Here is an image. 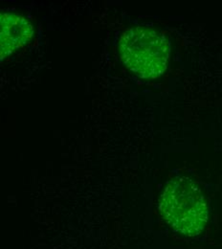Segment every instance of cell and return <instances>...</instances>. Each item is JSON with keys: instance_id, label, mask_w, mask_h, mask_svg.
<instances>
[{"instance_id": "obj_1", "label": "cell", "mask_w": 222, "mask_h": 249, "mask_svg": "<svg viewBox=\"0 0 222 249\" xmlns=\"http://www.w3.org/2000/svg\"><path fill=\"white\" fill-rule=\"evenodd\" d=\"M160 213L175 231L195 236L208 220V206L200 188L188 178H176L164 189L160 201Z\"/></svg>"}, {"instance_id": "obj_3", "label": "cell", "mask_w": 222, "mask_h": 249, "mask_svg": "<svg viewBox=\"0 0 222 249\" xmlns=\"http://www.w3.org/2000/svg\"><path fill=\"white\" fill-rule=\"evenodd\" d=\"M33 36V27L23 17L2 13L0 18L1 60L26 45Z\"/></svg>"}, {"instance_id": "obj_2", "label": "cell", "mask_w": 222, "mask_h": 249, "mask_svg": "<svg viewBox=\"0 0 222 249\" xmlns=\"http://www.w3.org/2000/svg\"><path fill=\"white\" fill-rule=\"evenodd\" d=\"M120 55L127 67L136 75L154 79L162 75L168 67L170 45L162 34L139 26L123 34Z\"/></svg>"}]
</instances>
